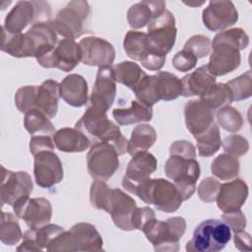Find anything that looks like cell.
I'll use <instances>...</instances> for the list:
<instances>
[{
    "instance_id": "obj_1",
    "label": "cell",
    "mask_w": 252,
    "mask_h": 252,
    "mask_svg": "<svg viewBox=\"0 0 252 252\" xmlns=\"http://www.w3.org/2000/svg\"><path fill=\"white\" fill-rule=\"evenodd\" d=\"M249 44V36L244 30L234 28L216 34L212 41L213 52L207 65L209 72L217 77L237 69L241 62L240 50Z\"/></svg>"
},
{
    "instance_id": "obj_2",
    "label": "cell",
    "mask_w": 252,
    "mask_h": 252,
    "mask_svg": "<svg viewBox=\"0 0 252 252\" xmlns=\"http://www.w3.org/2000/svg\"><path fill=\"white\" fill-rule=\"evenodd\" d=\"M90 201L94 208L107 212L118 228L134 230L132 217L137 208L136 202L121 189L109 188L105 181L94 179L90 190Z\"/></svg>"
},
{
    "instance_id": "obj_3",
    "label": "cell",
    "mask_w": 252,
    "mask_h": 252,
    "mask_svg": "<svg viewBox=\"0 0 252 252\" xmlns=\"http://www.w3.org/2000/svg\"><path fill=\"white\" fill-rule=\"evenodd\" d=\"M106 112L89 104L83 116L75 124V128L82 131L93 145L110 143L115 147L119 156L124 155L127 152L128 141L119 127L107 118Z\"/></svg>"
},
{
    "instance_id": "obj_4",
    "label": "cell",
    "mask_w": 252,
    "mask_h": 252,
    "mask_svg": "<svg viewBox=\"0 0 252 252\" xmlns=\"http://www.w3.org/2000/svg\"><path fill=\"white\" fill-rule=\"evenodd\" d=\"M133 194L144 203L154 205L156 209L164 213L177 211L183 202L174 183L163 178H147L137 184Z\"/></svg>"
},
{
    "instance_id": "obj_5",
    "label": "cell",
    "mask_w": 252,
    "mask_h": 252,
    "mask_svg": "<svg viewBox=\"0 0 252 252\" xmlns=\"http://www.w3.org/2000/svg\"><path fill=\"white\" fill-rule=\"evenodd\" d=\"M91 20L92 8L87 1H70L57 13L52 26L59 35L75 39L91 32Z\"/></svg>"
},
{
    "instance_id": "obj_6",
    "label": "cell",
    "mask_w": 252,
    "mask_h": 252,
    "mask_svg": "<svg viewBox=\"0 0 252 252\" xmlns=\"http://www.w3.org/2000/svg\"><path fill=\"white\" fill-rule=\"evenodd\" d=\"M103 240L95 226L89 222L74 224L64 230L48 246V251H102Z\"/></svg>"
},
{
    "instance_id": "obj_7",
    "label": "cell",
    "mask_w": 252,
    "mask_h": 252,
    "mask_svg": "<svg viewBox=\"0 0 252 252\" xmlns=\"http://www.w3.org/2000/svg\"><path fill=\"white\" fill-rule=\"evenodd\" d=\"M231 238V230L223 221L209 219L202 221L194 230L186 244L188 252H218L222 250Z\"/></svg>"
},
{
    "instance_id": "obj_8",
    "label": "cell",
    "mask_w": 252,
    "mask_h": 252,
    "mask_svg": "<svg viewBox=\"0 0 252 252\" xmlns=\"http://www.w3.org/2000/svg\"><path fill=\"white\" fill-rule=\"evenodd\" d=\"M185 229L186 221L184 218L173 217L166 220L154 219L142 231L153 244L155 251L175 252L179 250V240Z\"/></svg>"
},
{
    "instance_id": "obj_9",
    "label": "cell",
    "mask_w": 252,
    "mask_h": 252,
    "mask_svg": "<svg viewBox=\"0 0 252 252\" xmlns=\"http://www.w3.org/2000/svg\"><path fill=\"white\" fill-rule=\"evenodd\" d=\"M51 8L45 1H18L5 18L4 29L9 33H22L30 24L50 21Z\"/></svg>"
},
{
    "instance_id": "obj_10",
    "label": "cell",
    "mask_w": 252,
    "mask_h": 252,
    "mask_svg": "<svg viewBox=\"0 0 252 252\" xmlns=\"http://www.w3.org/2000/svg\"><path fill=\"white\" fill-rule=\"evenodd\" d=\"M165 175L173 180L183 201L188 200L196 191L200 177V165L196 158L170 155L164 164Z\"/></svg>"
},
{
    "instance_id": "obj_11",
    "label": "cell",
    "mask_w": 252,
    "mask_h": 252,
    "mask_svg": "<svg viewBox=\"0 0 252 252\" xmlns=\"http://www.w3.org/2000/svg\"><path fill=\"white\" fill-rule=\"evenodd\" d=\"M175 18L173 14L165 10L153 20L148 26L147 39L154 54L166 57L172 49L176 39Z\"/></svg>"
},
{
    "instance_id": "obj_12",
    "label": "cell",
    "mask_w": 252,
    "mask_h": 252,
    "mask_svg": "<svg viewBox=\"0 0 252 252\" xmlns=\"http://www.w3.org/2000/svg\"><path fill=\"white\" fill-rule=\"evenodd\" d=\"M119 155L110 143L94 144L87 155L90 175L95 180H108L119 168Z\"/></svg>"
},
{
    "instance_id": "obj_13",
    "label": "cell",
    "mask_w": 252,
    "mask_h": 252,
    "mask_svg": "<svg viewBox=\"0 0 252 252\" xmlns=\"http://www.w3.org/2000/svg\"><path fill=\"white\" fill-rule=\"evenodd\" d=\"M2 182L0 186L1 206H19L30 199L33 184L30 174L26 171H11L1 166Z\"/></svg>"
},
{
    "instance_id": "obj_14",
    "label": "cell",
    "mask_w": 252,
    "mask_h": 252,
    "mask_svg": "<svg viewBox=\"0 0 252 252\" xmlns=\"http://www.w3.org/2000/svg\"><path fill=\"white\" fill-rule=\"evenodd\" d=\"M123 47L126 54L133 60L139 61L146 69L159 71L166 57L154 54L148 43L147 33L138 31H129L124 37Z\"/></svg>"
},
{
    "instance_id": "obj_15",
    "label": "cell",
    "mask_w": 252,
    "mask_h": 252,
    "mask_svg": "<svg viewBox=\"0 0 252 252\" xmlns=\"http://www.w3.org/2000/svg\"><path fill=\"white\" fill-rule=\"evenodd\" d=\"M43 68H57L64 72L72 71L82 61L81 46L75 39H60L55 48L36 60Z\"/></svg>"
},
{
    "instance_id": "obj_16",
    "label": "cell",
    "mask_w": 252,
    "mask_h": 252,
    "mask_svg": "<svg viewBox=\"0 0 252 252\" xmlns=\"http://www.w3.org/2000/svg\"><path fill=\"white\" fill-rule=\"evenodd\" d=\"M33 175L35 183L42 188H51L60 183L64 176L63 166L53 151H44L34 156Z\"/></svg>"
},
{
    "instance_id": "obj_17",
    "label": "cell",
    "mask_w": 252,
    "mask_h": 252,
    "mask_svg": "<svg viewBox=\"0 0 252 252\" xmlns=\"http://www.w3.org/2000/svg\"><path fill=\"white\" fill-rule=\"evenodd\" d=\"M116 81L112 66L99 67L90 96V105L107 111L114 102Z\"/></svg>"
},
{
    "instance_id": "obj_18",
    "label": "cell",
    "mask_w": 252,
    "mask_h": 252,
    "mask_svg": "<svg viewBox=\"0 0 252 252\" xmlns=\"http://www.w3.org/2000/svg\"><path fill=\"white\" fill-rule=\"evenodd\" d=\"M204 26L212 32H221L238 21V12L231 1H210L202 13Z\"/></svg>"
},
{
    "instance_id": "obj_19",
    "label": "cell",
    "mask_w": 252,
    "mask_h": 252,
    "mask_svg": "<svg viewBox=\"0 0 252 252\" xmlns=\"http://www.w3.org/2000/svg\"><path fill=\"white\" fill-rule=\"evenodd\" d=\"M82 62L89 66H111L115 58L113 45L104 38L87 36L80 41Z\"/></svg>"
},
{
    "instance_id": "obj_20",
    "label": "cell",
    "mask_w": 252,
    "mask_h": 252,
    "mask_svg": "<svg viewBox=\"0 0 252 252\" xmlns=\"http://www.w3.org/2000/svg\"><path fill=\"white\" fill-rule=\"evenodd\" d=\"M157 166L158 161L153 154L143 152L134 155L122 179L123 188L133 194L137 184L150 178L151 174L157 170Z\"/></svg>"
},
{
    "instance_id": "obj_21",
    "label": "cell",
    "mask_w": 252,
    "mask_h": 252,
    "mask_svg": "<svg viewBox=\"0 0 252 252\" xmlns=\"http://www.w3.org/2000/svg\"><path fill=\"white\" fill-rule=\"evenodd\" d=\"M13 210L19 219L24 220L30 229H37L47 224L52 217L51 203L45 198H30Z\"/></svg>"
},
{
    "instance_id": "obj_22",
    "label": "cell",
    "mask_w": 252,
    "mask_h": 252,
    "mask_svg": "<svg viewBox=\"0 0 252 252\" xmlns=\"http://www.w3.org/2000/svg\"><path fill=\"white\" fill-rule=\"evenodd\" d=\"M31 44L33 57L37 59L51 52L58 43L57 33L52 26V21L36 22L26 32Z\"/></svg>"
},
{
    "instance_id": "obj_23",
    "label": "cell",
    "mask_w": 252,
    "mask_h": 252,
    "mask_svg": "<svg viewBox=\"0 0 252 252\" xmlns=\"http://www.w3.org/2000/svg\"><path fill=\"white\" fill-rule=\"evenodd\" d=\"M184 117L186 127L194 137L215 123L214 110L200 99H192L185 103Z\"/></svg>"
},
{
    "instance_id": "obj_24",
    "label": "cell",
    "mask_w": 252,
    "mask_h": 252,
    "mask_svg": "<svg viewBox=\"0 0 252 252\" xmlns=\"http://www.w3.org/2000/svg\"><path fill=\"white\" fill-rule=\"evenodd\" d=\"M248 197V186L242 179L236 178L220 185L216 197L218 208L223 213L240 210Z\"/></svg>"
},
{
    "instance_id": "obj_25",
    "label": "cell",
    "mask_w": 252,
    "mask_h": 252,
    "mask_svg": "<svg viewBox=\"0 0 252 252\" xmlns=\"http://www.w3.org/2000/svg\"><path fill=\"white\" fill-rule=\"evenodd\" d=\"M60 97V84L54 80H46L36 88L32 109L39 110L51 119L57 113Z\"/></svg>"
},
{
    "instance_id": "obj_26",
    "label": "cell",
    "mask_w": 252,
    "mask_h": 252,
    "mask_svg": "<svg viewBox=\"0 0 252 252\" xmlns=\"http://www.w3.org/2000/svg\"><path fill=\"white\" fill-rule=\"evenodd\" d=\"M60 95L71 106L86 105L89 100V88L86 79L78 74L66 76L60 83Z\"/></svg>"
},
{
    "instance_id": "obj_27",
    "label": "cell",
    "mask_w": 252,
    "mask_h": 252,
    "mask_svg": "<svg viewBox=\"0 0 252 252\" xmlns=\"http://www.w3.org/2000/svg\"><path fill=\"white\" fill-rule=\"evenodd\" d=\"M165 5L164 1H141L133 4L127 12L129 26L134 30L144 28L166 10Z\"/></svg>"
},
{
    "instance_id": "obj_28",
    "label": "cell",
    "mask_w": 252,
    "mask_h": 252,
    "mask_svg": "<svg viewBox=\"0 0 252 252\" xmlns=\"http://www.w3.org/2000/svg\"><path fill=\"white\" fill-rule=\"evenodd\" d=\"M55 147L64 153H82L91 146L89 138L79 129L65 127L53 134Z\"/></svg>"
},
{
    "instance_id": "obj_29",
    "label": "cell",
    "mask_w": 252,
    "mask_h": 252,
    "mask_svg": "<svg viewBox=\"0 0 252 252\" xmlns=\"http://www.w3.org/2000/svg\"><path fill=\"white\" fill-rule=\"evenodd\" d=\"M181 81L183 85V96H201L216 84V77L209 72L207 65H203L194 72L184 76Z\"/></svg>"
},
{
    "instance_id": "obj_30",
    "label": "cell",
    "mask_w": 252,
    "mask_h": 252,
    "mask_svg": "<svg viewBox=\"0 0 252 252\" xmlns=\"http://www.w3.org/2000/svg\"><path fill=\"white\" fill-rule=\"evenodd\" d=\"M115 121L119 125H130L138 122H148L153 117V107L146 106L137 99L131 101L126 108H115L112 111Z\"/></svg>"
},
{
    "instance_id": "obj_31",
    "label": "cell",
    "mask_w": 252,
    "mask_h": 252,
    "mask_svg": "<svg viewBox=\"0 0 252 252\" xmlns=\"http://www.w3.org/2000/svg\"><path fill=\"white\" fill-rule=\"evenodd\" d=\"M156 76V88L159 100L170 101L182 95L183 85L181 79L169 72H158Z\"/></svg>"
},
{
    "instance_id": "obj_32",
    "label": "cell",
    "mask_w": 252,
    "mask_h": 252,
    "mask_svg": "<svg viewBox=\"0 0 252 252\" xmlns=\"http://www.w3.org/2000/svg\"><path fill=\"white\" fill-rule=\"evenodd\" d=\"M156 141V129L149 124H139L132 131L130 140L128 141L127 152L132 157L138 153L147 152Z\"/></svg>"
},
{
    "instance_id": "obj_33",
    "label": "cell",
    "mask_w": 252,
    "mask_h": 252,
    "mask_svg": "<svg viewBox=\"0 0 252 252\" xmlns=\"http://www.w3.org/2000/svg\"><path fill=\"white\" fill-rule=\"evenodd\" d=\"M115 81L134 91L141 80L147 75L141 67L132 61H123L113 66Z\"/></svg>"
},
{
    "instance_id": "obj_34",
    "label": "cell",
    "mask_w": 252,
    "mask_h": 252,
    "mask_svg": "<svg viewBox=\"0 0 252 252\" xmlns=\"http://www.w3.org/2000/svg\"><path fill=\"white\" fill-rule=\"evenodd\" d=\"M239 169L240 163L237 158L228 154L219 155L211 164L213 175L223 181L235 178L239 173Z\"/></svg>"
},
{
    "instance_id": "obj_35",
    "label": "cell",
    "mask_w": 252,
    "mask_h": 252,
    "mask_svg": "<svg viewBox=\"0 0 252 252\" xmlns=\"http://www.w3.org/2000/svg\"><path fill=\"white\" fill-rule=\"evenodd\" d=\"M197 141V149L199 156L209 158L214 156L221 145L220 128L214 123L208 130L194 137Z\"/></svg>"
},
{
    "instance_id": "obj_36",
    "label": "cell",
    "mask_w": 252,
    "mask_h": 252,
    "mask_svg": "<svg viewBox=\"0 0 252 252\" xmlns=\"http://www.w3.org/2000/svg\"><path fill=\"white\" fill-rule=\"evenodd\" d=\"M200 100L206 103L213 110H218L225 105H229L233 101V98L226 84L216 83L200 96Z\"/></svg>"
},
{
    "instance_id": "obj_37",
    "label": "cell",
    "mask_w": 252,
    "mask_h": 252,
    "mask_svg": "<svg viewBox=\"0 0 252 252\" xmlns=\"http://www.w3.org/2000/svg\"><path fill=\"white\" fill-rule=\"evenodd\" d=\"M18 217L11 213L2 212L0 220V240L2 243L13 246L23 238Z\"/></svg>"
},
{
    "instance_id": "obj_38",
    "label": "cell",
    "mask_w": 252,
    "mask_h": 252,
    "mask_svg": "<svg viewBox=\"0 0 252 252\" xmlns=\"http://www.w3.org/2000/svg\"><path fill=\"white\" fill-rule=\"evenodd\" d=\"M24 126L31 135L35 133L51 135L56 132L55 127L51 123L50 119H48L42 112L37 109H32L25 113Z\"/></svg>"
},
{
    "instance_id": "obj_39",
    "label": "cell",
    "mask_w": 252,
    "mask_h": 252,
    "mask_svg": "<svg viewBox=\"0 0 252 252\" xmlns=\"http://www.w3.org/2000/svg\"><path fill=\"white\" fill-rule=\"evenodd\" d=\"M133 92L135 94L136 99L146 106L153 107L154 104L159 101L157 94L155 75H146Z\"/></svg>"
},
{
    "instance_id": "obj_40",
    "label": "cell",
    "mask_w": 252,
    "mask_h": 252,
    "mask_svg": "<svg viewBox=\"0 0 252 252\" xmlns=\"http://www.w3.org/2000/svg\"><path fill=\"white\" fill-rule=\"evenodd\" d=\"M63 231L64 228L62 226L53 223H47L37 229H29L25 232L24 235L33 239L41 250H47L49 244Z\"/></svg>"
},
{
    "instance_id": "obj_41",
    "label": "cell",
    "mask_w": 252,
    "mask_h": 252,
    "mask_svg": "<svg viewBox=\"0 0 252 252\" xmlns=\"http://www.w3.org/2000/svg\"><path fill=\"white\" fill-rule=\"evenodd\" d=\"M216 116L219 125L230 133H236L243 125L242 115L236 108L230 105H225L218 109Z\"/></svg>"
},
{
    "instance_id": "obj_42",
    "label": "cell",
    "mask_w": 252,
    "mask_h": 252,
    "mask_svg": "<svg viewBox=\"0 0 252 252\" xmlns=\"http://www.w3.org/2000/svg\"><path fill=\"white\" fill-rule=\"evenodd\" d=\"M229 88L233 100L239 101L249 98L252 94V74L248 70L244 74L234 78L226 83Z\"/></svg>"
},
{
    "instance_id": "obj_43",
    "label": "cell",
    "mask_w": 252,
    "mask_h": 252,
    "mask_svg": "<svg viewBox=\"0 0 252 252\" xmlns=\"http://www.w3.org/2000/svg\"><path fill=\"white\" fill-rule=\"evenodd\" d=\"M211 48L212 41L208 36L202 34H195L185 42L183 49L188 50L197 58H203L211 52Z\"/></svg>"
},
{
    "instance_id": "obj_44",
    "label": "cell",
    "mask_w": 252,
    "mask_h": 252,
    "mask_svg": "<svg viewBox=\"0 0 252 252\" xmlns=\"http://www.w3.org/2000/svg\"><path fill=\"white\" fill-rule=\"evenodd\" d=\"M222 148L226 154L237 158L245 155L248 152L249 143L246 138L233 134L225 137L222 142Z\"/></svg>"
},
{
    "instance_id": "obj_45",
    "label": "cell",
    "mask_w": 252,
    "mask_h": 252,
    "mask_svg": "<svg viewBox=\"0 0 252 252\" xmlns=\"http://www.w3.org/2000/svg\"><path fill=\"white\" fill-rule=\"evenodd\" d=\"M37 86L21 87L15 94V104L20 112L27 113L33 108V98Z\"/></svg>"
},
{
    "instance_id": "obj_46",
    "label": "cell",
    "mask_w": 252,
    "mask_h": 252,
    "mask_svg": "<svg viewBox=\"0 0 252 252\" xmlns=\"http://www.w3.org/2000/svg\"><path fill=\"white\" fill-rule=\"evenodd\" d=\"M220 183L213 177H206L203 179L198 186L199 198L206 203H212L216 200L217 194L219 192Z\"/></svg>"
},
{
    "instance_id": "obj_47",
    "label": "cell",
    "mask_w": 252,
    "mask_h": 252,
    "mask_svg": "<svg viewBox=\"0 0 252 252\" xmlns=\"http://www.w3.org/2000/svg\"><path fill=\"white\" fill-rule=\"evenodd\" d=\"M198 58L189 52L188 50L182 49L178 51L172 58L173 67L180 72H187L192 70L197 64Z\"/></svg>"
},
{
    "instance_id": "obj_48",
    "label": "cell",
    "mask_w": 252,
    "mask_h": 252,
    "mask_svg": "<svg viewBox=\"0 0 252 252\" xmlns=\"http://www.w3.org/2000/svg\"><path fill=\"white\" fill-rule=\"evenodd\" d=\"M156 219V215L153 209L150 207L136 208L132 217V225L134 229L143 230V228L152 220Z\"/></svg>"
},
{
    "instance_id": "obj_49",
    "label": "cell",
    "mask_w": 252,
    "mask_h": 252,
    "mask_svg": "<svg viewBox=\"0 0 252 252\" xmlns=\"http://www.w3.org/2000/svg\"><path fill=\"white\" fill-rule=\"evenodd\" d=\"M54 146V142L49 135L32 136L30 140V152L33 157L40 152L53 151Z\"/></svg>"
},
{
    "instance_id": "obj_50",
    "label": "cell",
    "mask_w": 252,
    "mask_h": 252,
    "mask_svg": "<svg viewBox=\"0 0 252 252\" xmlns=\"http://www.w3.org/2000/svg\"><path fill=\"white\" fill-rule=\"evenodd\" d=\"M221 219L233 232L243 230L246 226V218L241 210L223 213Z\"/></svg>"
},
{
    "instance_id": "obj_51",
    "label": "cell",
    "mask_w": 252,
    "mask_h": 252,
    "mask_svg": "<svg viewBox=\"0 0 252 252\" xmlns=\"http://www.w3.org/2000/svg\"><path fill=\"white\" fill-rule=\"evenodd\" d=\"M170 155L173 156H181L189 158H196V150L194 145L186 140L176 141L171 144L169 148Z\"/></svg>"
},
{
    "instance_id": "obj_52",
    "label": "cell",
    "mask_w": 252,
    "mask_h": 252,
    "mask_svg": "<svg viewBox=\"0 0 252 252\" xmlns=\"http://www.w3.org/2000/svg\"><path fill=\"white\" fill-rule=\"evenodd\" d=\"M233 240L235 247L240 251L251 250V236L244 229L233 232Z\"/></svg>"
}]
</instances>
